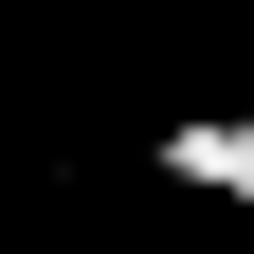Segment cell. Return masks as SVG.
Listing matches in <instances>:
<instances>
[{"label":"cell","instance_id":"6da1fadb","mask_svg":"<svg viewBox=\"0 0 254 254\" xmlns=\"http://www.w3.org/2000/svg\"><path fill=\"white\" fill-rule=\"evenodd\" d=\"M145 164H164L182 200H218V218H254V91H236V109H164V145H145Z\"/></svg>","mask_w":254,"mask_h":254}]
</instances>
